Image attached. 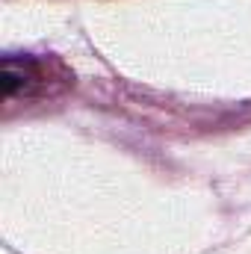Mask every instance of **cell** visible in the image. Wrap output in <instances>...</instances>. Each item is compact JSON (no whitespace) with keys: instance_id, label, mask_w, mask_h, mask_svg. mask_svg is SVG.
<instances>
[{"instance_id":"1","label":"cell","mask_w":251,"mask_h":254,"mask_svg":"<svg viewBox=\"0 0 251 254\" xmlns=\"http://www.w3.org/2000/svg\"><path fill=\"white\" fill-rule=\"evenodd\" d=\"M71 86V71L60 60L45 57H6L3 60V98L12 104L15 98H42L57 95Z\"/></svg>"}]
</instances>
